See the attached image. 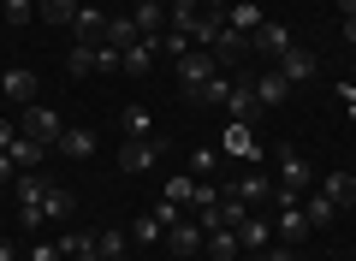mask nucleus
<instances>
[{
    "mask_svg": "<svg viewBox=\"0 0 356 261\" xmlns=\"http://www.w3.org/2000/svg\"><path fill=\"white\" fill-rule=\"evenodd\" d=\"M172 72H178V84H184V95H196V89H202L208 77L220 72V60H214L208 48H191L184 60H172Z\"/></svg>",
    "mask_w": 356,
    "mask_h": 261,
    "instance_id": "4",
    "label": "nucleus"
},
{
    "mask_svg": "<svg viewBox=\"0 0 356 261\" xmlns=\"http://www.w3.org/2000/svg\"><path fill=\"white\" fill-rule=\"evenodd\" d=\"M60 255H65V261H102L95 232H60Z\"/></svg>",
    "mask_w": 356,
    "mask_h": 261,
    "instance_id": "21",
    "label": "nucleus"
},
{
    "mask_svg": "<svg viewBox=\"0 0 356 261\" xmlns=\"http://www.w3.org/2000/svg\"><path fill=\"white\" fill-rule=\"evenodd\" d=\"M13 143H18V125H13V119H0V155L13 149Z\"/></svg>",
    "mask_w": 356,
    "mask_h": 261,
    "instance_id": "40",
    "label": "nucleus"
},
{
    "mask_svg": "<svg viewBox=\"0 0 356 261\" xmlns=\"http://www.w3.org/2000/svg\"><path fill=\"white\" fill-rule=\"evenodd\" d=\"M6 155H13L18 173H42V161H48V143H42V137H24V131H18V143H13Z\"/></svg>",
    "mask_w": 356,
    "mask_h": 261,
    "instance_id": "14",
    "label": "nucleus"
},
{
    "mask_svg": "<svg viewBox=\"0 0 356 261\" xmlns=\"http://www.w3.org/2000/svg\"><path fill=\"white\" fill-rule=\"evenodd\" d=\"M226 190H238V196H243V202H250V208H261V202H267V196H273V178H267V173H261V166H250V173H243V178H232V184H226Z\"/></svg>",
    "mask_w": 356,
    "mask_h": 261,
    "instance_id": "15",
    "label": "nucleus"
},
{
    "mask_svg": "<svg viewBox=\"0 0 356 261\" xmlns=\"http://www.w3.org/2000/svg\"><path fill=\"white\" fill-rule=\"evenodd\" d=\"M65 72H72V77H89V72H95V42H77V48L65 54Z\"/></svg>",
    "mask_w": 356,
    "mask_h": 261,
    "instance_id": "32",
    "label": "nucleus"
},
{
    "mask_svg": "<svg viewBox=\"0 0 356 261\" xmlns=\"http://www.w3.org/2000/svg\"><path fill=\"white\" fill-rule=\"evenodd\" d=\"M54 149H60V155H72V161H89V155H95V137H89V131H65V137L54 143Z\"/></svg>",
    "mask_w": 356,
    "mask_h": 261,
    "instance_id": "30",
    "label": "nucleus"
},
{
    "mask_svg": "<svg viewBox=\"0 0 356 261\" xmlns=\"http://www.w3.org/2000/svg\"><path fill=\"white\" fill-rule=\"evenodd\" d=\"M344 42H350V48H356V18H344Z\"/></svg>",
    "mask_w": 356,
    "mask_h": 261,
    "instance_id": "44",
    "label": "nucleus"
},
{
    "mask_svg": "<svg viewBox=\"0 0 356 261\" xmlns=\"http://www.w3.org/2000/svg\"><path fill=\"white\" fill-rule=\"evenodd\" d=\"M291 261H309V255H291Z\"/></svg>",
    "mask_w": 356,
    "mask_h": 261,
    "instance_id": "46",
    "label": "nucleus"
},
{
    "mask_svg": "<svg viewBox=\"0 0 356 261\" xmlns=\"http://www.w3.org/2000/svg\"><path fill=\"white\" fill-rule=\"evenodd\" d=\"M0 13H6V0H0Z\"/></svg>",
    "mask_w": 356,
    "mask_h": 261,
    "instance_id": "47",
    "label": "nucleus"
},
{
    "mask_svg": "<svg viewBox=\"0 0 356 261\" xmlns=\"http://www.w3.org/2000/svg\"><path fill=\"white\" fill-rule=\"evenodd\" d=\"M36 18H48V24H65V30H72L77 0H36Z\"/></svg>",
    "mask_w": 356,
    "mask_h": 261,
    "instance_id": "29",
    "label": "nucleus"
},
{
    "mask_svg": "<svg viewBox=\"0 0 356 261\" xmlns=\"http://www.w3.org/2000/svg\"><path fill=\"white\" fill-rule=\"evenodd\" d=\"M226 89H232V77H226V72H214V77H208V84L191 95V101H202V107H226Z\"/></svg>",
    "mask_w": 356,
    "mask_h": 261,
    "instance_id": "31",
    "label": "nucleus"
},
{
    "mask_svg": "<svg viewBox=\"0 0 356 261\" xmlns=\"http://www.w3.org/2000/svg\"><path fill=\"white\" fill-rule=\"evenodd\" d=\"M191 173H196V178H214V173H220V149H208V143H202V149L191 155Z\"/></svg>",
    "mask_w": 356,
    "mask_h": 261,
    "instance_id": "35",
    "label": "nucleus"
},
{
    "mask_svg": "<svg viewBox=\"0 0 356 261\" xmlns=\"http://www.w3.org/2000/svg\"><path fill=\"white\" fill-rule=\"evenodd\" d=\"M18 131H24V137H42V143H48V149H54V143L65 137L60 113H54V107H42V101H30V107H24V125H18Z\"/></svg>",
    "mask_w": 356,
    "mask_h": 261,
    "instance_id": "6",
    "label": "nucleus"
},
{
    "mask_svg": "<svg viewBox=\"0 0 356 261\" xmlns=\"http://www.w3.org/2000/svg\"><path fill=\"white\" fill-rule=\"evenodd\" d=\"M339 13H344V18H356V0H339Z\"/></svg>",
    "mask_w": 356,
    "mask_h": 261,
    "instance_id": "45",
    "label": "nucleus"
},
{
    "mask_svg": "<svg viewBox=\"0 0 356 261\" xmlns=\"http://www.w3.org/2000/svg\"><path fill=\"white\" fill-rule=\"evenodd\" d=\"M131 18H137L143 36H166V6H161V0H143V6H131Z\"/></svg>",
    "mask_w": 356,
    "mask_h": 261,
    "instance_id": "27",
    "label": "nucleus"
},
{
    "mask_svg": "<svg viewBox=\"0 0 356 261\" xmlns=\"http://www.w3.org/2000/svg\"><path fill=\"white\" fill-rule=\"evenodd\" d=\"M280 72H285V84H309V77L321 72V60H315V54L303 48V42H297V48H291V54L280 60Z\"/></svg>",
    "mask_w": 356,
    "mask_h": 261,
    "instance_id": "16",
    "label": "nucleus"
},
{
    "mask_svg": "<svg viewBox=\"0 0 356 261\" xmlns=\"http://www.w3.org/2000/svg\"><path fill=\"white\" fill-rule=\"evenodd\" d=\"M321 190L339 202V214H344V208H356V173H327V178H321Z\"/></svg>",
    "mask_w": 356,
    "mask_h": 261,
    "instance_id": "26",
    "label": "nucleus"
},
{
    "mask_svg": "<svg viewBox=\"0 0 356 261\" xmlns=\"http://www.w3.org/2000/svg\"><path fill=\"white\" fill-rule=\"evenodd\" d=\"M232 232H238V244L250 249V255H261V249L273 244V226H267V220H255V214H250L243 226H232Z\"/></svg>",
    "mask_w": 356,
    "mask_h": 261,
    "instance_id": "24",
    "label": "nucleus"
},
{
    "mask_svg": "<svg viewBox=\"0 0 356 261\" xmlns=\"http://www.w3.org/2000/svg\"><path fill=\"white\" fill-rule=\"evenodd\" d=\"M30 261H65V255H60V244H36V249H30Z\"/></svg>",
    "mask_w": 356,
    "mask_h": 261,
    "instance_id": "39",
    "label": "nucleus"
},
{
    "mask_svg": "<svg viewBox=\"0 0 356 261\" xmlns=\"http://www.w3.org/2000/svg\"><path fill=\"white\" fill-rule=\"evenodd\" d=\"M255 113H261V101H255V77H232V89H226V119L255 125Z\"/></svg>",
    "mask_w": 356,
    "mask_h": 261,
    "instance_id": "7",
    "label": "nucleus"
},
{
    "mask_svg": "<svg viewBox=\"0 0 356 261\" xmlns=\"http://www.w3.org/2000/svg\"><path fill=\"white\" fill-rule=\"evenodd\" d=\"M202 255H208V261H238V255H243V244H238V232H232V226H208Z\"/></svg>",
    "mask_w": 356,
    "mask_h": 261,
    "instance_id": "12",
    "label": "nucleus"
},
{
    "mask_svg": "<svg viewBox=\"0 0 356 261\" xmlns=\"http://www.w3.org/2000/svg\"><path fill=\"white\" fill-rule=\"evenodd\" d=\"M191 190L196 178H166V202H178V208H191Z\"/></svg>",
    "mask_w": 356,
    "mask_h": 261,
    "instance_id": "38",
    "label": "nucleus"
},
{
    "mask_svg": "<svg viewBox=\"0 0 356 261\" xmlns=\"http://www.w3.org/2000/svg\"><path fill=\"white\" fill-rule=\"evenodd\" d=\"M0 261H24V255H18V249L6 244V237H0Z\"/></svg>",
    "mask_w": 356,
    "mask_h": 261,
    "instance_id": "43",
    "label": "nucleus"
},
{
    "mask_svg": "<svg viewBox=\"0 0 356 261\" xmlns=\"http://www.w3.org/2000/svg\"><path fill=\"white\" fill-rule=\"evenodd\" d=\"M0 95L18 101V107H30V101H36V72H24V65H6V72H0Z\"/></svg>",
    "mask_w": 356,
    "mask_h": 261,
    "instance_id": "9",
    "label": "nucleus"
},
{
    "mask_svg": "<svg viewBox=\"0 0 356 261\" xmlns=\"http://www.w3.org/2000/svg\"><path fill=\"white\" fill-rule=\"evenodd\" d=\"M102 42H107V48H119V54H125L131 48V42H143V30H137V18H107V30H102Z\"/></svg>",
    "mask_w": 356,
    "mask_h": 261,
    "instance_id": "23",
    "label": "nucleus"
},
{
    "mask_svg": "<svg viewBox=\"0 0 356 261\" xmlns=\"http://www.w3.org/2000/svg\"><path fill=\"white\" fill-rule=\"evenodd\" d=\"M280 202V244H303L309 232H315V226H309V214H303V196H273Z\"/></svg>",
    "mask_w": 356,
    "mask_h": 261,
    "instance_id": "5",
    "label": "nucleus"
},
{
    "mask_svg": "<svg viewBox=\"0 0 356 261\" xmlns=\"http://www.w3.org/2000/svg\"><path fill=\"white\" fill-rule=\"evenodd\" d=\"M77 6H83V0H77Z\"/></svg>",
    "mask_w": 356,
    "mask_h": 261,
    "instance_id": "48",
    "label": "nucleus"
},
{
    "mask_svg": "<svg viewBox=\"0 0 356 261\" xmlns=\"http://www.w3.org/2000/svg\"><path fill=\"white\" fill-rule=\"evenodd\" d=\"M208 54H214V60H220V72H226V65H238L243 54H250V36H238L232 24H220V36L208 42Z\"/></svg>",
    "mask_w": 356,
    "mask_h": 261,
    "instance_id": "10",
    "label": "nucleus"
},
{
    "mask_svg": "<svg viewBox=\"0 0 356 261\" xmlns=\"http://www.w3.org/2000/svg\"><path fill=\"white\" fill-rule=\"evenodd\" d=\"M226 24L238 30V36H255L267 18H261V6H255V0H232V6H226Z\"/></svg>",
    "mask_w": 356,
    "mask_h": 261,
    "instance_id": "18",
    "label": "nucleus"
},
{
    "mask_svg": "<svg viewBox=\"0 0 356 261\" xmlns=\"http://www.w3.org/2000/svg\"><path fill=\"white\" fill-rule=\"evenodd\" d=\"M196 6H202V13H226L232 0H196Z\"/></svg>",
    "mask_w": 356,
    "mask_h": 261,
    "instance_id": "42",
    "label": "nucleus"
},
{
    "mask_svg": "<svg viewBox=\"0 0 356 261\" xmlns=\"http://www.w3.org/2000/svg\"><path fill=\"white\" fill-rule=\"evenodd\" d=\"M95 249H102V261H125V249H131V237L119 232V226H102V232H95Z\"/></svg>",
    "mask_w": 356,
    "mask_h": 261,
    "instance_id": "28",
    "label": "nucleus"
},
{
    "mask_svg": "<svg viewBox=\"0 0 356 261\" xmlns=\"http://www.w3.org/2000/svg\"><path fill=\"white\" fill-rule=\"evenodd\" d=\"M18 178V166H13V155H0V184H13Z\"/></svg>",
    "mask_w": 356,
    "mask_h": 261,
    "instance_id": "41",
    "label": "nucleus"
},
{
    "mask_svg": "<svg viewBox=\"0 0 356 261\" xmlns=\"http://www.w3.org/2000/svg\"><path fill=\"white\" fill-rule=\"evenodd\" d=\"M202 237H208L202 226L178 214V220L166 226V237H161V244H166V255H172V261H196V255H202Z\"/></svg>",
    "mask_w": 356,
    "mask_h": 261,
    "instance_id": "3",
    "label": "nucleus"
},
{
    "mask_svg": "<svg viewBox=\"0 0 356 261\" xmlns=\"http://www.w3.org/2000/svg\"><path fill=\"white\" fill-rule=\"evenodd\" d=\"M250 214H255L250 202H243L238 190H226V196H220V208H214V220H208V226H243Z\"/></svg>",
    "mask_w": 356,
    "mask_h": 261,
    "instance_id": "25",
    "label": "nucleus"
},
{
    "mask_svg": "<svg viewBox=\"0 0 356 261\" xmlns=\"http://www.w3.org/2000/svg\"><path fill=\"white\" fill-rule=\"evenodd\" d=\"M72 214H77V202H72V190H65V184L42 190V220H48V226H72Z\"/></svg>",
    "mask_w": 356,
    "mask_h": 261,
    "instance_id": "11",
    "label": "nucleus"
},
{
    "mask_svg": "<svg viewBox=\"0 0 356 261\" xmlns=\"http://www.w3.org/2000/svg\"><path fill=\"white\" fill-rule=\"evenodd\" d=\"M303 214H309V226H315V232H327V226L339 220V202H332L327 190H309V196H303Z\"/></svg>",
    "mask_w": 356,
    "mask_h": 261,
    "instance_id": "20",
    "label": "nucleus"
},
{
    "mask_svg": "<svg viewBox=\"0 0 356 261\" xmlns=\"http://www.w3.org/2000/svg\"><path fill=\"white\" fill-rule=\"evenodd\" d=\"M309 190H315V166L297 149H280V190L273 196H309Z\"/></svg>",
    "mask_w": 356,
    "mask_h": 261,
    "instance_id": "2",
    "label": "nucleus"
},
{
    "mask_svg": "<svg viewBox=\"0 0 356 261\" xmlns=\"http://www.w3.org/2000/svg\"><path fill=\"white\" fill-rule=\"evenodd\" d=\"M154 60H161V36L131 42V48H125V77H149V72H154Z\"/></svg>",
    "mask_w": 356,
    "mask_h": 261,
    "instance_id": "13",
    "label": "nucleus"
},
{
    "mask_svg": "<svg viewBox=\"0 0 356 261\" xmlns=\"http://www.w3.org/2000/svg\"><path fill=\"white\" fill-rule=\"evenodd\" d=\"M102 30H107V13L95 6V0H83V6H77V18H72V36H83V42H102Z\"/></svg>",
    "mask_w": 356,
    "mask_h": 261,
    "instance_id": "17",
    "label": "nucleus"
},
{
    "mask_svg": "<svg viewBox=\"0 0 356 261\" xmlns=\"http://www.w3.org/2000/svg\"><path fill=\"white\" fill-rule=\"evenodd\" d=\"M161 161H166V143H161V137H125V149H119V166H125L131 178L154 173Z\"/></svg>",
    "mask_w": 356,
    "mask_h": 261,
    "instance_id": "1",
    "label": "nucleus"
},
{
    "mask_svg": "<svg viewBox=\"0 0 356 261\" xmlns=\"http://www.w3.org/2000/svg\"><path fill=\"white\" fill-rule=\"evenodd\" d=\"M131 237H137V244H161V237H166V226L154 220V214H143V220L131 226Z\"/></svg>",
    "mask_w": 356,
    "mask_h": 261,
    "instance_id": "37",
    "label": "nucleus"
},
{
    "mask_svg": "<svg viewBox=\"0 0 356 261\" xmlns=\"http://www.w3.org/2000/svg\"><path fill=\"white\" fill-rule=\"evenodd\" d=\"M250 48H255V54H267V60L280 65V60H285V54H291V48H297V36H291V30H285V24H273V18H267V24H261V30H255V36H250Z\"/></svg>",
    "mask_w": 356,
    "mask_h": 261,
    "instance_id": "8",
    "label": "nucleus"
},
{
    "mask_svg": "<svg viewBox=\"0 0 356 261\" xmlns=\"http://www.w3.org/2000/svg\"><path fill=\"white\" fill-rule=\"evenodd\" d=\"M95 72L119 77V72H125V54H119V48H107V42H95Z\"/></svg>",
    "mask_w": 356,
    "mask_h": 261,
    "instance_id": "33",
    "label": "nucleus"
},
{
    "mask_svg": "<svg viewBox=\"0 0 356 261\" xmlns=\"http://www.w3.org/2000/svg\"><path fill=\"white\" fill-rule=\"evenodd\" d=\"M285 95H291V84H285V72H280V65L255 77V101H261V107H280Z\"/></svg>",
    "mask_w": 356,
    "mask_h": 261,
    "instance_id": "22",
    "label": "nucleus"
},
{
    "mask_svg": "<svg viewBox=\"0 0 356 261\" xmlns=\"http://www.w3.org/2000/svg\"><path fill=\"white\" fill-rule=\"evenodd\" d=\"M0 18H6L13 30H24L30 18H36V0H6V13H0Z\"/></svg>",
    "mask_w": 356,
    "mask_h": 261,
    "instance_id": "36",
    "label": "nucleus"
},
{
    "mask_svg": "<svg viewBox=\"0 0 356 261\" xmlns=\"http://www.w3.org/2000/svg\"><path fill=\"white\" fill-rule=\"evenodd\" d=\"M226 155H232V161H261V149H255V137H250V125H238V119H232L226 125Z\"/></svg>",
    "mask_w": 356,
    "mask_h": 261,
    "instance_id": "19",
    "label": "nucleus"
},
{
    "mask_svg": "<svg viewBox=\"0 0 356 261\" xmlns=\"http://www.w3.org/2000/svg\"><path fill=\"white\" fill-rule=\"evenodd\" d=\"M125 137H154V119H149V107H125Z\"/></svg>",
    "mask_w": 356,
    "mask_h": 261,
    "instance_id": "34",
    "label": "nucleus"
}]
</instances>
